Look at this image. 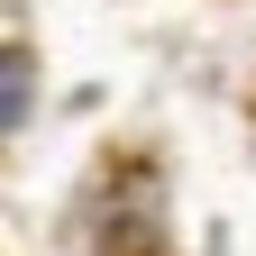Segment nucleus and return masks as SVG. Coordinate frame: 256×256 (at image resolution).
Segmentation results:
<instances>
[]
</instances>
